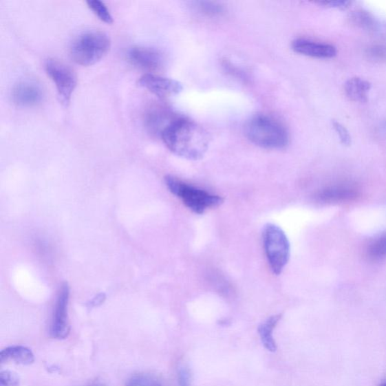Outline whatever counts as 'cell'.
I'll return each instance as SVG.
<instances>
[{"label": "cell", "mask_w": 386, "mask_h": 386, "mask_svg": "<svg viewBox=\"0 0 386 386\" xmlns=\"http://www.w3.org/2000/svg\"><path fill=\"white\" fill-rule=\"evenodd\" d=\"M20 378L10 370H3L0 373V386H19Z\"/></svg>", "instance_id": "cell-20"}, {"label": "cell", "mask_w": 386, "mask_h": 386, "mask_svg": "<svg viewBox=\"0 0 386 386\" xmlns=\"http://www.w3.org/2000/svg\"><path fill=\"white\" fill-rule=\"evenodd\" d=\"M200 3L201 9L204 12V13H207L209 14H216L222 11V7H219V6H216L215 4H213L211 3Z\"/></svg>", "instance_id": "cell-24"}, {"label": "cell", "mask_w": 386, "mask_h": 386, "mask_svg": "<svg viewBox=\"0 0 386 386\" xmlns=\"http://www.w3.org/2000/svg\"><path fill=\"white\" fill-rule=\"evenodd\" d=\"M358 188L350 183H338L323 188L314 198L321 203L337 204L352 202L359 196Z\"/></svg>", "instance_id": "cell-9"}, {"label": "cell", "mask_w": 386, "mask_h": 386, "mask_svg": "<svg viewBox=\"0 0 386 386\" xmlns=\"http://www.w3.org/2000/svg\"><path fill=\"white\" fill-rule=\"evenodd\" d=\"M380 386H386V382H385L384 383H383Z\"/></svg>", "instance_id": "cell-28"}, {"label": "cell", "mask_w": 386, "mask_h": 386, "mask_svg": "<svg viewBox=\"0 0 386 386\" xmlns=\"http://www.w3.org/2000/svg\"><path fill=\"white\" fill-rule=\"evenodd\" d=\"M334 129L341 143L345 146H350L352 143V138L350 131L345 126L338 121L333 122Z\"/></svg>", "instance_id": "cell-21"}, {"label": "cell", "mask_w": 386, "mask_h": 386, "mask_svg": "<svg viewBox=\"0 0 386 386\" xmlns=\"http://www.w3.org/2000/svg\"><path fill=\"white\" fill-rule=\"evenodd\" d=\"M167 110L162 108L156 107L151 109L147 116V127L151 131L160 133V135L163 130L176 118H173Z\"/></svg>", "instance_id": "cell-15"}, {"label": "cell", "mask_w": 386, "mask_h": 386, "mask_svg": "<svg viewBox=\"0 0 386 386\" xmlns=\"http://www.w3.org/2000/svg\"><path fill=\"white\" fill-rule=\"evenodd\" d=\"M367 257L372 262H380L386 259V233L369 244L367 249Z\"/></svg>", "instance_id": "cell-17"}, {"label": "cell", "mask_w": 386, "mask_h": 386, "mask_svg": "<svg viewBox=\"0 0 386 386\" xmlns=\"http://www.w3.org/2000/svg\"><path fill=\"white\" fill-rule=\"evenodd\" d=\"M266 255L274 274L279 275L288 264L290 255V242L281 228L267 224L263 231Z\"/></svg>", "instance_id": "cell-5"}, {"label": "cell", "mask_w": 386, "mask_h": 386, "mask_svg": "<svg viewBox=\"0 0 386 386\" xmlns=\"http://www.w3.org/2000/svg\"><path fill=\"white\" fill-rule=\"evenodd\" d=\"M246 133L252 143L265 149H281L288 144L289 136L285 126L266 115L252 118L246 125Z\"/></svg>", "instance_id": "cell-2"}, {"label": "cell", "mask_w": 386, "mask_h": 386, "mask_svg": "<svg viewBox=\"0 0 386 386\" xmlns=\"http://www.w3.org/2000/svg\"><path fill=\"white\" fill-rule=\"evenodd\" d=\"M319 5L328 8H334V9L345 10L351 5V2L348 1H324L319 2Z\"/></svg>", "instance_id": "cell-23"}, {"label": "cell", "mask_w": 386, "mask_h": 386, "mask_svg": "<svg viewBox=\"0 0 386 386\" xmlns=\"http://www.w3.org/2000/svg\"><path fill=\"white\" fill-rule=\"evenodd\" d=\"M45 69L57 89L61 103L67 106L77 84L74 71L65 63L55 59L47 60Z\"/></svg>", "instance_id": "cell-6"}, {"label": "cell", "mask_w": 386, "mask_h": 386, "mask_svg": "<svg viewBox=\"0 0 386 386\" xmlns=\"http://www.w3.org/2000/svg\"><path fill=\"white\" fill-rule=\"evenodd\" d=\"M12 361L15 363L22 365H32L35 361L34 354L25 346L14 345L3 350L0 353L1 363Z\"/></svg>", "instance_id": "cell-13"}, {"label": "cell", "mask_w": 386, "mask_h": 386, "mask_svg": "<svg viewBox=\"0 0 386 386\" xmlns=\"http://www.w3.org/2000/svg\"><path fill=\"white\" fill-rule=\"evenodd\" d=\"M90 386H104V385H100V384H94V385H90Z\"/></svg>", "instance_id": "cell-27"}, {"label": "cell", "mask_w": 386, "mask_h": 386, "mask_svg": "<svg viewBox=\"0 0 386 386\" xmlns=\"http://www.w3.org/2000/svg\"><path fill=\"white\" fill-rule=\"evenodd\" d=\"M370 89L372 84L360 77L350 78L344 85L346 96L351 100L360 103L367 101Z\"/></svg>", "instance_id": "cell-14"}, {"label": "cell", "mask_w": 386, "mask_h": 386, "mask_svg": "<svg viewBox=\"0 0 386 386\" xmlns=\"http://www.w3.org/2000/svg\"><path fill=\"white\" fill-rule=\"evenodd\" d=\"M125 386H161V385L152 376L138 374L132 376Z\"/></svg>", "instance_id": "cell-19"}, {"label": "cell", "mask_w": 386, "mask_h": 386, "mask_svg": "<svg viewBox=\"0 0 386 386\" xmlns=\"http://www.w3.org/2000/svg\"><path fill=\"white\" fill-rule=\"evenodd\" d=\"M128 56L133 66L151 74L162 68L164 64L162 54L158 50L148 47H133Z\"/></svg>", "instance_id": "cell-10"}, {"label": "cell", "mask_w": 386, "mask_h": 386, "mask_svg": "<svg viewBox=\"0 0 386 386\" xmlns=\"http://www.w3.org/2000/svg\"><path fill=\"white\" fill-rule=\"evenodd\" d=\"M138 84L160 98L177 96L183 90V85L180 83L153 74L142 76Z\"/></svg>", "instance_id": "cell-8"}, {"label": "cell", "mask_w": 386, "mask_h": 386, "mask_svg": "<svg viewBox=\"0 0 386 386\" xmlns=\"http://www.w3.org/2000/svg\"><path fill=\"white\" fill-rule=\"evenodd\" d=\"M293 50L298 53L314 58L330 59L336 56V49L332 45L310 41V39H298L292 43Z\"/></svg>", "instance_id": "cell-12"}, {"label": "cell", "mask_w": 386, "mask_h": 386, "mask_svg": "<svg viewBox=\"0 0 386 386\" xmlns=\"http://www.w3.org/2000/svg\"><path fill=\"white\" fill-rule=\"evenodd\" d=\"M178 382L180 386H190V373L186 368L179 370Z\"/></svg>", "instance_id": "cell-25"}, {"label": "cell", "mask_w": 386, "mask_h": 386, "mask_svg": "<svg viewBox=\"0 0 386 386\" xmlns=\"http://www.w3.org/2000/svg\"><path fill=\"white\" fill-rule=\"evenodd\" d=\"M104 295H98L96 299H93V301L91 302V305L92 306H96L98 305H100L102 302L104 301V298H103Z\"/></svg>", "instance_id": "cell-26"}, {"label": "cell", "mask_w": 386, "mask_h": 386, "mask_svg": "<svg viewBox=\"0 0 386 386\" xmlns=\"http://www.w3.org/2000/svg\"><path fill=\"white\" fill-rule=\"evenodd\" d=\"M165 184L169 190L195 214L202 215L206 210L218 207L224 202L222 197L186 184L175 177L167 176Z\"/></svg>", "instance_id": "cell-4"}, {"label": "cell", "mask_w": 386, "mask_h": 386, "mask_svg": "<svg viewBox=\"0 0 386 386\" xmlns=\"http://www.w3.org/2000/svg\"><path fill=\"white\" fill-rule=\"evenodd\" d=\"M12 98L17 106L31 107L41 103L43 92L41 85L34 81H21L14 86Z\"/></svg>", "instance_id": "cell-11"}, {"label": "cell", "mask_w": 386, "mask_h": 386, "mask_svg": "<svg viewBox=\"0 0 386 386\" xmlns=\"http://www.w3.org/2000/svg\"><path fill=\"white\" fill-rule=\"evenodd\" d=\"M69 288L67 283L61 286L53 314L50 334L58 340L66 339L70 332L68 318Z\"/></svg>", "instance_id": "cell-7"}, {"label": "cell", "mask_w": 386, "mask_h": 386, "mask_svg": "<svg viewBox=\"0 0 386 386\" xmlns=\"http://www.w3.org/2000/svg\"><path fill=\"white\" fill-rule=\"evenodd\" d=\"M281 319V314H275L268 319L258 328V332L264 347L272 352L277 350V345L272 336V330L277 327Z\"/></svg>", "instance_id": "cell-16"}, {"label": "cell", "mask_w": 386, "mask_h": 386, "mask_svg": "<svg viewBox=\"0 0 386 386\" xmlns=\"http://www.w3.org/2000/svg\"><path fill=\"white\" fill-rule=\"evenodd\" d=\"M110 44L109 36L102 31H85L78 35L71 45V58L82 66L96 65L107 54Z\"/></svg>", "instance_id": "cell-3"}, {"label": "cell", "mask_w": 386, "mask_h": 386, "mask_svg": "<svg viewBox=\"0 0 386 386\" xmlns=\"http://www.w3.org/2000/svg\"><path fill=\"white\" fill-rule=\"evenodd\" d=\"M353 19L358 22V25H363L368 28L374 25L372 18L369 17V15L366 12H358L354 15Z\"/></svg>", "instance_id": "cell-22"}, {"label": "cell", "mask_w": 386, "mask_h": 386, "mask_svg": "<svg viewBox=\"0 0 386 386\" xmlns=\"http://www.w3.org/2000/svg\"><path fill=\"white\" fill-rule=\"evenodd\" d=\"M164 143L175 155L197 161L206 153L210 138L206 130L193 121L176 118L161 133Z\"/></svg>", "instance_id": "cell-1"}, {"label": "cell", "mask_w": 386, "mask_h": 386, "mask_svg": "<svg viewBox=\"0 0 386 386\" xmlns=\"http://www.w3.org/2000/svg\"><path fill=\"white\" fill-rule=\"evenodd\" d=\"M86 3H87L89 9L97 15L100 20L109 23V25L113 23L114 18L112 14L105 3L99 1V0H89Z\"/></svg>", "instance_id": "cell-18"}]
</instances>
